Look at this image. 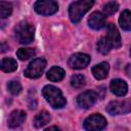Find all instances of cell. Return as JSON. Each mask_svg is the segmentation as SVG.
<instances>
[{"mask_svg": "<svg viewBox=\"0 0 131 131\" xmlns=\"http://www.w3.org/2000/svg\"><path fill=\"white\" fill-rule=\"evenodd\" d=\"M49 130H59L56 126H52V127H49V128H46V131H49Z\"/></svg>", "mask_w": 131, "mask_h": 131, "instance_id": "26", "label": "cell"}, {"mask_svg": "<svg viewBox=\"0 0 131 131\" xmlns=\"http://www.w3.org/2000/svg\"><path fill=\"white\" fill-rule=\"evenodd\" d=\"M110 87H111L112 92L114 94H116L117 96H123L128 91V85L122 79H114L111 82Z\"/></svg>", "mask_w": 131, "mask_h": 131, "instance_id": "13", "label": "cell"}, {"mask_svg": "<svg viewBox=\"0 0 131 131\" xmlns=\"http://www.w3.org/2000/svg\"><path fill=\"white\" fill-rule=\"evenodd\" d=\"M7 88L9 90V92L13 95H17L21 91V85L18 81H10L7 85Z\"/></svg>", "mask_w": 131, "mask_h": 131, "instance_id": "24", "label": "cell"}, {"mask_svg": "<svg viewBox=\"0 0 131 131\" xmlns=\"http://www.w3.org/2000/svg\"><path fill=\"white\" fill-rule=\"evenodd\" d=\"M106 126V120L103 116L99 114H94L88 117L84 121V128L89 131H98L102 130Z\"/></svg>", "mask_w": 131, "mask_h": 131, "instance_id": "6", "label": "cell"}, {"mask_svg": "<svg viewBox=\"0 0 131 131\" xmlns=\"http://www.w3.org/2000/svg\"><path fill=\"white\" fill-rule=\"evenodd\" d=\"M118 8H119V4L115 1H111L103 6V13L105 15H112L115 12H117Z\"/></svg>", "mask_w": 131, "mask_h": 131, "instance_id": "23", "label": "cell"}, {"mask_svg": "<svg viewBox=\"0 0 131 131\" xmlns=\"http://www.w3.org/2000/svg\"><path fill=\"white\" fill-rule=\"evenodd\" d=\"M119 24L121 28L125 31H131V11L124 10L119 18Z\"/></svg>", "mask_w": 131, "mask_h": 131, "instance_id": "16", "label": "cell"}, {"mask_svg": "<svg viewBox=\"0 0 131 131\" xmlns=\"http://www.w3.org/2000/svg\"><path fill=\"white\" fill-rule=\"evenodd\" d=\"M14 33L17 41L21 44H29L34 40V26L26 20L20 21L15 28Z\"/></svg>", "mask_w": 131, "mask_h": 131, "instance_id": "3", "label": "cell"}, {"mask_svg": "<svg viewBox=\"0 0 131 131\" xmlns=\"http://www.w3.org/2000/svg\"><path fill=\"white\" fill-rule=\"evenodd\" d=\"M126 73L127 75H131V64H128L126 68Z\"/></svg>", "mask_w": 131, "mask_h": 131, "instance_id": "25", "label": "cell"}, {"mask_svg": "<svg viewBox=\"0 0 131 131\" xmlns=\"http://www.w3.org/2000/svg\"><path fill=\"white\" fill-rule=\"evenodd\" d=\"M46 67V60L42 57L40 58H35L33 61L29 63L27 69L25 70V76L30 78V79H36L39 78L42 73L44 72Z\"/></svg>", "mask_w": 131, "mask_h": 131, "instance_id": "4", "label": "cell"}, {"mask_svg": "<svg viewBox=\"0 0 131 131\" xmlns=\"http://www.w3.org/2000/svg\"><path fill=\"white\" fill-rule=\"evenodd\" d=\"M105 38L108 40L110 44L112 45V48H119L122 44L120 33H119L117 27L114 24H110L107 26Z\"/></svg>", "mask_w": 131, "mask_h": 131, "instance_id": "10", "label": "cell"}, {"mask_svg": "<svg viewBox=\"0 0 131 131\" xmlns=\"http://www.w3.org/2000/svg\"><path fill=\"white\" fill-rule=\"evenodd\" d=\"M108 70H110L108 63L103 61V62H100V63H98L92 68V74H93L95 79L102 80V79L106 78V76L108 74Z\"/></svg>", "mask_w": 131, "mask_h": 131, "instance_id": "14", "label": "cell"}, {"mask_svg": "<svg viewBox=\"0 0 131 131\" xmlns=\"http://www.w3.org/2000/svg\"><path fill=\"white\" fill-rule=\"evenodd\" d=\"M35 54H36V52H35V49H33V48H19L16 51V55L20 60L30 59L31 57L35 56Z\"/></svg>", "mask_w": 131, "mask_h": 131, "instance_id": "19", "label": "cell"}, {"mask_svg": "<svg viewBox=\"0 0 131 131\" xmlns=\"http://www.w3.org/2000/svg\"><path fill=\"white\" fill-rule=\"evenodd\" d=\"M12 12V5L9 2L1 1L0 2V16L1 18L8 17Z\"/></svg>", "mask_w": 131, "mask_h": 131, "instance_id": "22", "label": "cell"}, {"mask_svg": "<svg viewBox=\"0 0 131 131\" xmlns=\"http://www.w3.org/2000/svg\"><path fill=\"white\" fill-rule=\"evenodd\" d=\"M64 71L63 69L59 67H53L47 72V78L52 82H57L63 79L64 77Z\"/></svg>", "mask_w": 131, "mask_h": 131, "instance_id": "15", "label": "cell"}, {"mask_svg": "<svg viewBox=\"0 0 131 131\" xmlns=\"http://www.w3.org/2000/svg\"><path fill=\"white\" fill-rule=\"evenodd\" d=\"M34 9L37 13L42 15H50L57 11L58 5L54 0H37Z\"/></svg>", "mask_w": 131, "mask_h": 131, "instance_id": "5", "label": "cell"}, {"mask_svg": "<svg viewBox=\"0 0 131 131\" xmlns=\"http://www.w3.org/2000/svg\"><path fill=\"white\" fill-rule=\"evenodd\" d=\"M43 95L47 102L54 108H61L66 105L67 100L63 97L61 91L52 85H47L43 88Z\"/></svg>", "mask_w": 131, "mask_h": 131, "instance_id": "2", "label": "cell"}, {"mask_svg": "<svg viewBox=\"0 0 131 131\" xmlns=\"http://www.w3.org/2000/svg\"><path fill=\"white\" fill-rule=\"evenodd\" d=\"M50 121V115L49 113H47L46 111H43L41 113H39L35 119H34V125L36 128H41L43 126H45L46 124H48Z\"/></svg>", "mask_w": 131, "mask_h": 131, "instance_id": "17", "label": "cell"}, {"mask_svg": "<svg viewBox=\"0 0 131 131\" xmlns=\"http://www.w3.org/2000/svg\"><path fill=\"white\" fill-rule=\"evenodd\" d=\"M112 49V45L110 44L108 40L104 37H101L99 40H98V43H97V50L101 53V54H106L111 51Z\"/></svg>", "mask_w": 131, "mask_h": 131, "instance_id": "20", "label": "cell"}, {"mask_svg": "<svg viewBox=\"0 0 131 131\" xmlns=\"http://www.w3.org/2000/svg\"><path fill=\"white\" fill-rule=\"evenodd\" d=\"M90 62V56L85 53H75L69 59V66L74 70H81L86 68Z\"/></svg>", "mask_w": 131, "mask_h": 131, "instance_id": "8", "label": "cell"}, {"mask_svg": "<svg viewBox=\"0 0 131 131\" xmlns=\"http://www.w3.org/2000/svg\"><path fill=\"white\" fill-rule=\"evenodd\" d=\"M131 111V102L128 100H115L111 101L107 106H106V112L110 115H122V114H127Z\"/></svg>", "mask_w": 131, "mask_h": 131, "instance_id": "7", "label": "cell"}, {"mask_svg": "<svg viewBox=\"0 0 131 131\" xmlns=\"http://www.w3.org/2000/svg\"><path fill=\"white\" fill-rule=\"evenodd\" d=\"M26 120V113L24 111H20V110H16V111H13L9 117H8V121H7V125L9 128L11 129H14V128H17L19 127Z\"/></svg>", "mask_w": 131, "mask_h": 131, "instance_id": "11", "label": "cell"}, {"mask_svg": "<svg viewBox=\"0 0 131 131\" xmlns=\"http://www.w3.org/2000/svg\"><path fill=\"white\" fill-rule=\"evenodd\" d=\"M97 99V93L92 90H87L81 93L77 97V103L82 108H89L91 107Z\"/></svg>", "mask_w": 131, "mask_h": 131, "instance_id": "9", "label": "cell"}, {"mask_svg": "<svg viewBox=\"0 0 131 131\" xmlns=\"http://www.w3.org/2000/svg\"><path fill=\"white\" fill-rule=\"evenodd\" d=\"M16 68H17V63L13 58L6 57V58H3L1 61V70L3 72L10 73V72L15 71Z\"/></svg>", "mask_w": 131, "mask_h": 131, "instance_id": "18", "label": "cell"}, {"mask_svg": "<svg viewBox=\"0 0 131 131\" xmlns=\"http://www.w3.org/2000/svg\"><path fill=\"white\" fill-rule=\"evenodd\" d=\"M130 55H131V49H130Z\"/></svg>", "mask_w": 131, "mask_h": 131, "instance_id": "27", "label": "cell"}, {"mask_svg": "<svg viewBox=\"0 0 131 131\" xmlns=\"http://www.w3.org/2000/svg\"><path fill=\"white\" fill-rule=\"evenodd\" d=\"M94 0H78L69 7V16L73 23H79L86 12L93 6Z\"/></svg>", "mask_w": 131, "mask_h": 131, "instance_id": "1", "label": "cell"}, {"mask_svg": "<svg viewBox=\"0 0 131 131\" xmlns=\"http://www.w3.org/2000/svg\"><path fill=\"white\" fill-rule=\"evenodd\" d=\"M85 84H86V80H85V77L83 75L77 74V75L72 76V78H71V85L75 89H80Z\"/></svg>", "mask_w": 131, "mask_h": 131, "instance_id": "21", "label": "cell"}, {"mask_svg": "<svg viewBox=\"0 0 131 131\" xmlns=\"http://www.w3.org/2000/svg\"><path fill=\"white\" fill-rule=\"evenodd\" d=\"M88 24L91 29L100 30L105 25V14H103L99 11H95V12L91 13V15L88 19Z\"/></svg>", "mask_w": 131, "mask_h": 131, "instance_id": "12", "label": "cell"}]
</instances>
